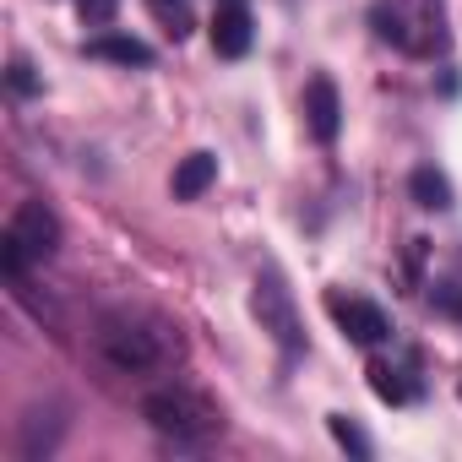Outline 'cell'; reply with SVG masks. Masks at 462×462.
Here are the masks:
<instances>
[{"mask_svg":"<svg viewBox=\"0 0 462 462\" xmlns=\"http://www.w3.org/2000/svg\"><path fill=\"white\" fill-rule=\"evenodd\" d=\"M251 39H256V28H251L245 6H217V17H212V50L223 60H240L251 50Z\"/></svg>","mask_w":462,"mask_h":462,"instance_id":"7","label":"cell"},{"mask_svg":"<svg viewBox=\"0 0 462 462\" xmlns=\"http://www.w3.org/2000/svg\"><path fill=\"white\" fill-rule=\"evenodd\" d=\"M142 419L158 430V435H174V440H207L223 430V413L212 397L190 392V386H163V392H147L142 397Z\"/></svg>","mask_w":462,"mask_h":462,"instance_id":"1","label":"cell"},{"mask_svg":"<svg viewBox=\"0 0 462 462\" xmlns=\"http://www.w3.org/2000/svg\"><path fill=\"white\" fill-rule=\"evenodd\" d=\"M6 82H12V93H23V98H33V93H39V77H33V66H28V60H12Z\"/></svg>","mask_w":462,"mask_h":462,"instance_id":"17","label":"cell"},{"mask_svg":"<svg viewBox=\"0 0 462 462\" xmlns=\"http://www.w3.org/2000/svg\"><path fill=\"white\" fill-rule=\"evenodd\" d=\"M115 12H120V0H77V17H82L88 28H104V23H115Z\"/></svg>","mask_w":462,"mask_h":462,"instance_id":"15","label":"cell"},{"mask_svg":"<svg viewBox=\"0 0 462 462\" xmlns=\"http://www.w3.org/2000/svg\"><path fill=\"white\" fill-rule=\"evenodd\" d=\"M305 125H310V136L327 147V142H337V131H343V98H337V82L327 77V71H316L310 82H305Z\"/></svg>","mask_w":462,"mask_h":462,"instance_id":"6","label":"cell"},{"mask_svg":"<svg viewBox=\"0 0 462 462\" xmlns=\"http://www.w3.org/2000/svg\"><path fill=\"white\" fill-rule=\"evenodd\" d=\"M408 196H413L419 207H430V212H446V207H451V180H446L440 169L419 163V169L408 174Z\"/></svg>","mask_w":462,"mask_h":462,"instance_id":"10","label":"cell"},{"mask_svg":"<svg viewBox=\"0 0 462 462\" xmlns=\"http://www.w3.org/2000/svg\"><path fill=\"white\" fill-rule=\"evenodd\" d=\"M217 6H245V0H217Z\"/></svg>","mask_w":462,"mask_h":462,"instance_id":"18","label":"cell"},{"mask_svg":"<svg viewBox=\"0 0 462 462\" xmlns=\"http://www.w3.org/2000/svg\"><path fill=\"white\" fill-rule=\"evenodd\" d=\"M365 375H370V392H375L381 402H392V408L413 402V392H419V386H413V381H402V370H397V365H386V359H370V370H365Z\"/></svg>","mask_w":462,"mask_h":462,"instance_id":"11","label":"cell"},{"mask_svg":"<svg viewBox=\"0 0 462 462\" xmlns=\"http://www.w3.org/2000/svg\"><path fill=\"white\" fill-rule=\"evenodd\" d=\"M370 23H375V33H381L386 44H408V28H402L397 6H375V12H370Z\"/></svg>","mask_w":462,"mask_h":462,"instance_id":"14","label":"cell"},{"mask_svg":"<svg viewBox=\"0 0 462 462\" xmlns=\"http://www.w3.org/2000/svg\"><path fill=\"white\" fill-rule=\"evenodd\" d=\"M93 60H115V66H152V50L142 39H125V33H104L88 44Z\"/></svg>","mask_w":462,"mask_h":462,"instance_id":"9","label":"cell"},{"mask_svg":"<svg viewBox=\"0 0 462 462\" xmlns=\"http://www.w3.org/2000/svg\"><path fill=\"white\" fill-rule=\"evenodd\" d=\"M212 180H217V158H212V152L180 158V169H174V201H196Z\"/></svg>","mask_w":462,"mask_h":462,"instance_id":"8","label":"cell"},{"mask_svg":"<svg viewBox=\"0 0 462 462\" xmlns=\"http://www.w3.org/2000/svg\"><path fill=\"white\" fill-rule=\"evenodd\" d=\"M430 300H435V310H440V316L462 321V283H440V289H435Z\"/></svg>","mask_w":462,"mask_h":462,"instance_id":"16","label":"cell"},{"mask_svg":"<svg viewBox=\"0 0 462 462\" xmlns=\"http://www.w3.org/2000/svg\"><path fill=\"white\" fill-rule=\"evenodd\" d=\"M327 316L343 327V337H354V343H365V348H375V343L392 332L381 305H370V300H359V294H343V289L327 294Z\"/></svg>","mask_w":462,"mask_h":462,"instance_id":"4","label":"cell"},{"mask_svg":"<svg viewBox=\"0 0 462 462\" xmlns=\"http://www.w3.org/2000/svg\"><path fill=\"white\" fill-rule=\"evenodd\" d=\"M327 430H332V440H337L348 457H359V462L370 457V435H365V430H359L348 413H332V419H327Z\"/></svg>","mask_w":462,"mask_h":462,"instance_id":"12","label":"cell"},{"mask_svg":"<svg viewBox=\"0 0 462 462\" xmlns=\"http://www.w3.org/2000/svg\"><path fill=\"white\" fill-rule=\"evenodd\" d=\"M251 310H256L262 332H273V343H278L283 354H300V348H305V321H300V310H294V294L283 289V278H278V273L256 278Z\"/></svg>","mask_w":462,"mask_h":462,"instance_id":"2","label":"cell"},{"mask_svg":"<svg viewBox=\"0 0 462 462\" xmlns=\"http://www.w3.org/2000/svg\"><path fill=\"white\" fill-rule=\"evenodd\" d=\"M98 354H104L115 370H152V365L163 359L158 337H152L147 327L125 321V316H109V321L98 327Z\"/></svg>","mask_w":462,"mask_h":462,"instance_id":"3","label":"cell"},{"mask_svg":"<svg viewBox=\"0 0 462 462\" xmlns=\"http://www.w3.org/2000/svg\"><path fill=\"white\" fill-rule=\"evenodd\" d=\"M147 6H152V17L163 23L169 39H185L190 33V0H147Z\"/></svg>","mask_w":462,"mask_h":462,"instance_id":"13","label":"cell"},{"mask_svg":"<svg viewBox=\"0 0 462 462\" xmlns=\"http://www.w3.org/2000/svg\"><path fill=\"white\" fill-rule=\"evenodd\" d=\"M6 235L33 256V262H44V256H55V245H60V217L44 207V201H23L17 212H12V228Z\"/></svg>","mask_w":462,"mask_h":462,"instance_id":"5","label":"cell"}]
</instances>
